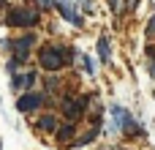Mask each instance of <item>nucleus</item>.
I'll list each match as a JSON object with an SVG mask.
<instances>
[{"label": "nucleus", "mask_w": 155, "mask_h": 150, "mask_svg": "<svg viewBox=\"0 0 155 150\" xmlns=\"http://www.w3.org/2000/svg\"><path fill=\"white\" fill-rule=\"evenodd\" d=\"M147 30H150V33H155V16H153V22L147 25Z\"/></svg>", "instance_id": "15"}, {"label": "nucleus", "mask_w": 155, "mask_h": 150, "mask_svg": "<svg viewBox=\"0 0 155 150\" xmlns=\"http://www.w3.org/2000/svg\"><path fill=\"white\" fill-rule=\"evenodd\" d=\"M109 5H112V11H114V14H123L128 3H125V0H109Z\"/></svg>", "instance_id": "13"}, {"label": "nucleus", "mask_w": 155, "mask_h": 150, "mask_svg": "<svg viewBox=\"0 0 155 150\" xmlns=\"http://www.w3.org/2000/svg\"><path fill=\"white\" fill-rule=\"evenodd\" d=\"M95 137H98V126H93V128H90L87 134H82V137H79V139H74L71 145H74V148H76V145H87V142H93Z\"/></svg>", "instance_id": "11"}, {"label": "nucleus", "mask_w": 155, "mask_h": 150, "mask_svg": "<svg viewBox=\"0 0 155 150\" xmlns=\"http://www.w3.org/2000/svg\"><path fill=\"white\" fill-rule=\"evenodd\" d=\"M63 112H65L68 123H76V120L87 112V96H79V98H63Z\"/></svg>", "instance_id": "4"}, {"label": "nucleus", "mask_w": 155, "mask_h": 150, "mask_svg": "<svg viewBox=\"0 0 155 150\" xmlns=\"http://www.w3.org/2000/svg\"><path fill=\"white\" fill-rule=\"evenodd\" d=\"M35 126H38L41 131H57V128H60V126H57V118H54V115H41Z\"/></svg>", "instance_id": "8"}, {"label": "nucleus", "mask_w": 155, "mask_h": 150, "mask_svg": "<svg viewBox=\"0 0 155 150\" xmlns=\"http://www.w3.org/2000/svg\"><path fill=\"white\" fill-rule=\"evenodd\" d=\"M68 57H71V52L60 44H44L38 49V63L44 71H60L63 66H68Z\"/></svg>", "instance_id": "1"}, {"label": "nucleus", "mask_w": 155, "mask_h": 150, "mask_svg": "<svg viewBox=\"0 0 155 150\" xmlns=\"http://www.w3.org/2000/svg\"><path fill=\"white\" fill-rule=\"evenodd\" d=\"M74 134H76V126H74V123H65V126H60V131H57V142L63 145V142H68Z\"/></svg>", "instance_id": "10"}, {"label": "nucleus", "mask_w": 155, "mask_h": 150, "mask_svg": "<svg viewBox=\"0 0 155 150\" xmlns=\"http://www.w3.org/2000/svg\"><path fill=\"white\" fill-rule=\"evenodd\" d=\"M125 3H128V8H136V3H139V0H125Z\"/></svg>", "instance_id": "16"}, {"label": "nucleus", "mask_w": 155, "mask_h": 150, "mask_svg": "<svg viewBox=\"0 0 155 150\" xmlns=\"http://www.w3.org/2000/svg\"><path fill=\"white\" fill-rule=\"evenodd\" d=\"M109 112H112V118H114V128H120V131H125V134H131V137H142V134H144L142 126H139L120 104H112Z\"/></svg>", "instance_id": "2"}, {"label": "nucleus", "mask_w": 155, "mask_h": 150, "mask_svg": "<svg viewBox=\"0 0 155 150\" xmlns=\"http://www.w3.org/2000/svg\"><path fill=\"white\" fill-rule=\"evenodd\" d=\"M109 55H112V49H109V38L101 36V38H98V57H101V63H109Z\"/></svg>", "instance_id": "9"}, {"label": "nucleus", "mask_w": 155, "mask_h": 150, "mask_svg": "<svg viewBox=\"0 0 155 150\" xmlns=\"http://www.w3.org/2000/svg\"><path fill=\"white\" fill-rule=\"evenodd\" d=\"M5 22L11 27H33L38 25V11L35 8H8Z\"/></svg>", "instance_id": "3"}, {"label": "nucleus", "mask_w": 155, "mask_h": 150, "mask_svg": "<svg viewBox=\"0 0 155 150\" xmlns=\"http://www.w3.org/2000/svg\"><path fill=\"white\" fill-rule=\"evenodd\" d=\"M35 79H38L35 71H25V74L14 77V87H16V90H30V87L35 85Z\"/></svg>", "instance_id": "7"}, {"label": "nucleus", "mask_w": 155, "mask_h": 150, "mask_svg": "<svg viewBox=\"0 0 155 150\" xmlns=\"http://www.w3.org/2000/svg\"><path fill=\"white\" fill-rule=\"evenodd\" d=\"M79 63H82V68H84L87 74H93V71H95V66H93V60H90V57H84V55H79Z\"/></svg>", "instance_id": "12"}, {"label": "nucleus", "mask_w": 155, "mask_h": 150, "mask_svg": "<svg viewBox=\"0 0 155 150\" xmlns=\"http://www.w3.org/2000/svg\"><path fill=\"white\" fill-rule=\"evenodd\" d=\"M38 3H41L44 8H52V5H54V0H38Z\"/></svg>", "instance_id": "14"}, {"label": "nucleus", "mask_w": 155, "mask_h": 150, "mask_svg": "<svg viewBox=\"0 0 155 150\" xmlns=\"http://www.w3.org/2000/svg\"><path fill=\"white\" fill-rule=\"evenodd\" d=\"M54 5L60 8V14H63V16H65V19L71 22V25H76V27H82V25H84L82 14H79V11L74 8V3H71V0H54Z\"/></svg>", "instance_id": "6"}, {"label": "nucleus", "mask_w": 155, "mask_h": 150, "mask_svg": "<svg viewBox=\"0 0 155 150\" xmlns=\"http://www.w3.org/2000/svg\"><path fill=\"white\" fill-rule=\"evenodd\" d=\"M44 101H46V96H41V93H25V96H19L16 109H19V112H33V109H38Z\"/></svg>", "instance_id": "5"}, {"label": "nucleus", "mask_w": 155, "mask_h": 150, "mask_svg": "<svg viewBox=\"0 0 155 150\" xmlns=\"http://www.w3.org/2000/svg\"><path fill=\"white\" fill-rule=\"evenodd\" d=\"M147 68H150V74H153V77H155V60H153V63H150V66H147Z\"/></svg>", "instance_id": "17"}]
</instances>
